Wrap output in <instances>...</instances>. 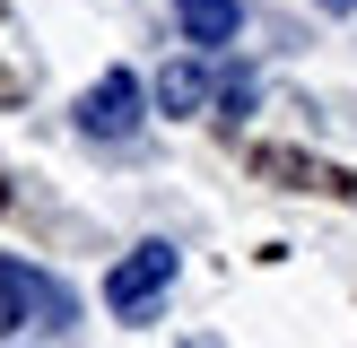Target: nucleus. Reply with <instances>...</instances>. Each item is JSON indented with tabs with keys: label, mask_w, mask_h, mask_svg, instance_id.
Returning a JSON list of instances; mask_svg holds the SVG:
<instances>
[{
	"label": "nucleus",
	"mask_w": 357,
	"mask_h": 348,
	"mask_svg": "<svg viewBox=\"0 0 357 348\" xmlns=\"http://www.w3.org/2000/svg\"><path fill=\"white\" fill-rule=\"evenodd\" d=\"M70 313H79V296H70L61 278H44V270H26V261L0 253V331H17V322L70 331Z\"/></svg>",
	"instance_id": "1"
},
{
	"label": "nucleus",
	"mask_w": 357,
	"mask_h": 348,
	"mask_svg": "<svg viewBox=\"0 0 357 348\" xmlns=\"http://www.w3.org/2000/svg\"><path fill=\"white\" fill-rule=\"evenodd\" d=\"M174 261H183L174 244H131V253L114 261V278H105V305H114L122 322H149L157 296L174 287Z\"/></svg>",
	"instance_id": "2"
},
{
	"label": "nucleus",
	"mask_w": 357,
	"mask_h": 348,
	"mask_svg": "<svg viewBox=\"0 0 357 348\" xmlns=\"http://www.w3.org/2000/svg\"><path fill=\"white\" fill-rule=\"evenodd\" d=\"M139 122H149V113H139V79H131V70H105V79L79 96V131L87 139H131Z\"/></svg>",
	"instance_id": "3"
},
{
	"label": "nucleus",
	"mask_w": 357,
	"mask_h": 348,
	"mask_svg": "<svg viewBox=\"0 0 357 348\" xmlns=\"http://www.w3.org/2000/svg\"><path fill=\"white\" fill-rule=\"evenodd\" d=\"M253 174L288 191H331V200H357V174L349 166H323V157H296V148H253Z\"/></svg>",
	"instance_id": "4"
},
{
	"label": "nucleus",
	"mask_w": 357,
	"mask_h": 348,
	"mask_svg": "<svg viewBox=\"0 0 357 348\" xmlns=\"http://www.w3.org/2000/svg\"><path fill=\"white\" fill-rule=\"evenodd\" d=\"M174 17H183V35L192 44H236V0H174Z\"/></svg>",
	"instance_id": "5"
},
{
	"label": "nucleus",
	"mask_w": 357,
	"mask_h": 348,
	"mask_svg": "<svg viewBox=\"0 0 357 348\" xmlns=\"http://www.w3.org/2000/svg\"><path fill=\"white\" fill-rule=\"evenodd\" d=\"M26 96H35V61L17 44V17L0 9V104H26Z\"/></svg>",
	"instance_id": "6"
},
{
	"label": "nucleus",
	"mask_w": 357,
	"mask_h": 348,
	"mask_svg": "<svg viewBox=\"0 0 357 348\" xmlns=\"http://www.w3.org/2000/svg\"><path fill=\"white\" fill-rule=\"evenodd\" d=\"M157 104H166V113H201V104H209V70L201 61H174L166 79H157Z\"/></svg>",
	"instance_id": "7"
},
{
	"label": "nucleus",
	"mask_w": 357,
	"mask_h": 348,
	"mask_svg": "<svg viewBox=\"0 0 357 348\" xmlns=\"http://www.w3.org/2000/svg\"><path fill=\"white\" fill-rule=\"evenodd\" d=\"M0 209H9V166H0Z\"/></svg>",
	"instance_id": "8"
},
{
	"label": "nucleus",
	"mask_w": 357,
	"mask_h": 348,
	"mask_svg": "<svg viewBox=\"0 0 357 348\" xmlns=\"http://www.w3.org/2000/svg\"><path fill=\"white\" fill-rule=\"evenodd\" d=\"M323 9H349V0H323Z\"/></svg>",
	"instance_id": "9"
}]
</instances>
